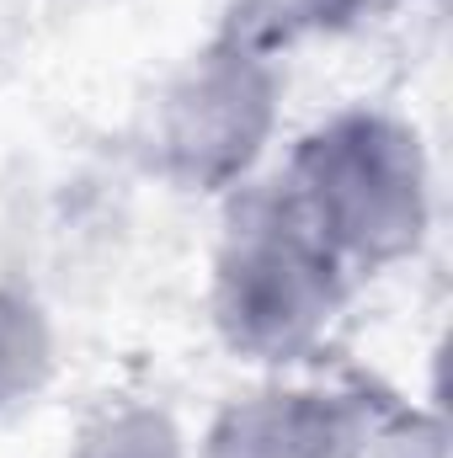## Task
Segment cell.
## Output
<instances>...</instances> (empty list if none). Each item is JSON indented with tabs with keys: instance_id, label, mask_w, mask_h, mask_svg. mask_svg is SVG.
<instances>
[{
	"instance_id": "obj_6",
	"label": "cell",
	"mask_w": 453,
	"mask_h": 458,
	"mask_svg": "<svg viewBox=\"0 0 453 458\" xmlns=\"http://www.w3.org/2000/svg\"><path fill=\"white\" fill-rule=\"evenodd\" d=\"M75 458H182V437L160 411H123L86 432Z\"/></svg>"
},
{
	"instance_id": "obj_4",
	"label": "cell",
	"mask_w": 453,
	"mask_h": 458,
	"mask_svg": "<svg viewBox=\"0 0 453 458\" xmlns=\"http://www.w3.org/2000/svg\"><path fill=\"white\" fill-rule=\"evenodd\" d=\"M363 416L337 394L267 389L235 400L209 432V458H352Z\"/></svg>"
},
{
	"instance_id": "obj_7",
	"label": "cell",
	"mask_w": 453,
	"mask_h": 458,
	"mask_svg": "<svg viewBox=\"0 0 453 458\" xmlns=\"http://www.w3.org/2000/svg\"><path fill=\"white\" fill-rule=\"evenodd\" d=\"M363 0H245V43L256 38H294L337 27Z\"/></svg>"
},
{
	"instance_id": "obj_1",
	"label": "cell",
	"mask_w": 453,
	"mask_h": 458,
	"mask_svg": "<svg viewBox=\"0 0 453 458\" xmlns=\"http://www.w3.org/2000/svg\"><path fill=\"white\" fill-rule=\"evenodd\" d=\"M337 261H395L427 229V165L416 133L373 113L315 128L294 155L283 192Z\"/></svg>"
},
{
	"instance_id": "obj_2",
	"label": "cell",
	"mask_w": 453,
	"mask_h": 458,
	"mask_svg": "<svg viewBox=\"0 0 453 458\" xmlns=\"http://www.w3.org/2000/svg\"><path fill=\"white\" fill-rule=\"evenodd\" d=\"M337 304L341 261L288 198L235 219L214 267V320L235 352L288 362L326 336Z\"/></svg>"
},
{
	"instance_id": "obj_3",
	"label": "cell",
	"mask_w": 453,
	"mask_h": 458,
	"mask_svg": "<svg viewBox=\"0 0 453 458\" xmlns=\"http://www.w3.org/2000/svg\"><path fill=\"white\" fill-rule=\"evenodd\" d=\"M272 97L278 86L256 43L235 38L203 54L166 97V117H160L166 165L192 187H225L245 176V165L261 155L272 133Z\"/></svg>"
},
{
	"instance_id": "obj_5",
	"label": "cell",
	"mask_w": 453,
	"mask_h": 458,
	"mask_svg": "<svg viewBox=\"0 0 453 458\" xmlns=\"http://www.w3.org/2000/svg\"><path fill=\"white\" fill-rule=\"evenodd\" d=\"M48 378V326L38 304L0 288V411L38 394Z\"/></svg>"
}]
</instances>
